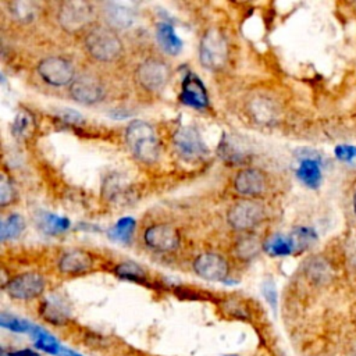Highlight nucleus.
<instances>
[{
    "label": "nucleus",
    "mask_w": 356,
    "mask_h": 356,
    "mask_svg": "<svg viewBox=\"0 0 356 356\" xmlns=\"http://www.w3.org/2000/svg\"><path fill=\"white\" fill-rule=\"evenodd\" d=\"M83 47L93 60L100 63L115 61L124 51L121 38L107 25L90 26L85 33Z\"/></svg>",
    "instance_id": "1"
},
{
    "label": "nucleus",
    "mask_w": 356,
    "mask_h": 356,
    "mask_svg": "<svg viewBox=\"0 0 356 356\" xmlns=\"http://www.w3.org/2000/svg\"><path fill=\"white\" fill-rule=\"evenodd\" d=\"M125 142L134 154L142 163L152 164L159 159V140L153 127L142 120H134L125 129Z\"/></svg>",
    "instance_id": "2"
},
{
    "label": "nucleus",
    "mask_w": 356,
    "mask_h": 356,
    "mask_svg": "<svg viewBox=\"0 0 356 356\" xmlns=\"http://www.w3.org/2000/svg\"><path fill=\"white\" fill-rule=\"evenodd\" d=\"M229 57V44L224 32L218 28L204 31L199 43V61L209 71H221Z\"/></svg>",
    "instance_id": "3"
},
{
    "label": "nucleus",
    "mask_w": 356,
    "mask_h": 356,
    "mask_svg": "<svg viewBox=\"0 0 356 356\" xmlns=\"http://www.w3.org/2000/svg\"><path fill=\"white\" fill-rule=\"evenodd\" d=\"M266 218L264 206L254 199H241L227 211V222L235 231L249 232L257 228Z\"/></svg>",
    "instance_id": "4"
},
{
    "label": "nucleus",
    "mask_w": 356,
    "mask_h": 356,
    "mask_svg": "<svg viewBox=\"0 0 356 356\" xmlns=\"http://www.w3.org/2000/svg\"><path fill=\"white\" fill-rule=\"evenodd\" d=\"M93 7L88 1H64L58 8L57 21L64 32L79 33L90 26L93 21Z\"/></svg>",
    "instance_id": "5"
},
{
    "label": "nucleus",
    "mask_w": 356,
    "mask_h": 356,
    "mask_svg": "<svg viewBox=\"0 0 356 356\" xmlns=\"http://www.w3.org/2000/svg\"><path fill=\"white\" fill-rule=\"evenodd\" d=\"M36 71L42 81L57 88L70 86L76 76L74 64L61 56H49L42 58L36 65Z\"/></svg>",
    "instance_id": "6"
},
{
    "label": "nucleus",
    "mask_w": 356,
    "mask_h": 356,
    "mask_svg": "<svg viewBox=\"0 0 356 356\" xmlns=\"http://www.w3.org/2000/svg\"><path fill=\"white\" fill-rule=\"evenodd\" d=\"M135 78L145 90L160 92L171 78V68L160 58H147L136 67Z\"/></svg>",
    "instance_id": "7"
},
{
    "label": "nucleus",
    "mask_w": 356,
    "mask_h": 356,
    "mask_svg": "<svg viewBox=\"0 0 356 356\" xmlns=\"http://www.w3.org/2000/svg\"><path fill=\"white\" fill-rule=\"evenodd\" d=\"M46 280L36 271H28L10 278L4 284L7 295L17 300H31L44 292Z\"/></svg>",
    "instance_id": "8"
},
{
    "label": "nucleus",
    "mask_w": 356,
    "mask_h": 356,
    "mask_svg": "<svg viewBox=\"0 0 356 356\" xmlns=\"http://www.w3.org/2000/svg\"><path fill=\"white\" fill-rule=\"evenodd\" d=\"M172 145L177 153L185 160H199L207 154L206 143L195 127H181L172 136Z\"/></svg>",
    "instance_id": "9"
},
{
    "label": "nucleus",
    "mask_w": 356,
    "mask_h": 356,
    "mask_svg": "<svg viewBox=\"0 0 356 356\" xmlns=\"http://www.w3.org/2000/svg\"><path fill=\"white\" fill-rule=\"evenodd\" d=\"M70 96L79 104L92 106L103 100L106 89L102 81L89 74H81L68 86Z\"/></svg>",
    "instance_id": "10"
},
{
    "label": "nucleus",
    "mask_w": 356,
    "mask_h": 356,
    "mask_svg": "<svg viewBox=\"0 0 356 356\" xmlns=\"http://www.w3.org/2000/svg\"><path fill=\"white\" fill-rule=\"evenodd\" d=\"M234 189L245 199L257 197L267 189V174L256 167L242 168L234 177Z\"/></svg>",
    "instance_id": "11"
},
{
    "label": "nucleus",
    "mask_w": 356,
    "mask_h": 356,
    "mask_svg": "<svg viewBox=\"0 0 356 356\" xmlns=\"http://www.w3.org/2000/svg\"><path fill=\"white\" fill-rule=\"evenodd\" d=\"M143 241L147 248L154 252H172L179 246V232L170 224H153L146 228Z\"/></svg>",
    "instance_id": "12"
},
{
    "label": "nucleus",
    "mask_w": 356,
    "mask_h": 356,
    "mask_svg": "<svg viewBox=\"0 0 356 356\" xmlns=\"http://www.w3.org/2000/svg\"><path fill=\"white\" fill-rule=\"evenodd\" d=\"M193 271L206 281H224L228 277L229 266L227 260L217 253H202L193 260Z\"/></svg>",
    "instance_id": "13"
},
{
    "label": "nucleus",
    "mask_w": 356,
    "mask_h": 356,
    "mask_svg": "<svg viewBox=\"0 0 356 356\" xmlns=\"http://www.w3.org/2000/svg\"><path fill=\"white\" fill-rule=\"evenodd\" d=\"M179 100L185 106L203 110L209 107V95L203 82L195 74H186L182 81Z\"/></svg>",
    "instance_id": "14"
},
{
    "label": "nucleus",
    "mask_w": 356,
    "mask_h": 356,
    "mask_svg": "<svg viewBox=\"0 0 356 356\" xmlns=\"http://www.w3.org/2000/svg\"><path fill=\"white\" fill-rule=\"evenodd\" d=\"M57 267L65 275H79L93 267V256L82 249H71L61 254Z\"/></svg>",
    "instance_id": "15"
},
{
    "label": "nucleus",
    "mask_w": 356,
    "mask_h": 356,
    "mask_svg": "<svg viewBox=\"0 0 356 356\" xmlns=\"http://www.w3.org/2000/svg\"><path fill=\"white\" fill-rule=\"evenodd\" d=\"M104 25L114 29L115 32L129 28L135 21V13L127 7L117 3H107L103 7Z\"/></svg>",
    "instance_id": "16"
},
{
    "label": "nucleus",
    "mask_w": 356,
    "mask_h": 356,
    "mask_svg": "<svg viewBox=\"0 0 356 356\" xmlns=\"http://www.w3.org/2000/svg\"><path fill=\"white\" fill-rule=\"evenodd\" d=\"M40 314L50 324L63 325L68 321L71 312H70V307H68L67 302L63 298H60L57 295H53V296L46 298L42 302Z\"/></svg>",
    "instance_id": "17"
},
{
    "label": "nucleus",
    "mask_w": 356,
    "mask_h": 356,
    "mask_svg": "<svg viewBox=\"0 0 356 356\" xmlns=\"http://www.w3.org/2000/svg\"><path fill=\"white\" fill-rule=\"evenodd\" d=\"M248 111L259 124H271L277 120L278 107L264 96H256L248 103Z\"/></svg>",
    "instance_id": "18"
},
{
    "label": "nucleus",
    "mask_w": 356,
    "mask_h": 356,
    "mask_svg": "<svg viewBox=\"0 0 356 356\" xmlns=\"http://www.w3.org/2000/svg\"><path fill=\"white\" fill-rule=\"evenodd\" d=\"M156 38L160 47L171 56H177L182 50V40L177 36L174 28L167 22H160L156 26Z\"/></svg>",
    "instance_id": "19"
},
{
    "label": "nucleus",
    "mask_w": 356,
    "mask_h": 356,
    "mask_svg": "<svg viewBox=\"0 0 356 356\" xmlns=\"http://www.w3.org/2000/svg\"><path fill=\"white\" fill-rule=\"evenodd\" d=\"M261 248H263L261 241L257 236L248 234L236 241L234 246V253L238 259L243 261H249L259 256V253L261 252Z\"/></svg>",
    "instance_id": "20"
},
{
    "label": "nucleus",
    "mask_w": 356,
    "mask_h": 356,
    "mask_svg": "<svg viewBox=\"0 0 356 356\" xmlns=\"http://www.w3.org/2000/svg\"><path fill=\"white\" fill-rule=\"evenodd\" d=\"M32 337L35 339V345L36 348H39L40 350H44L50 355H57V356H61L64 348L58 343V341L51 335L49 334L47 331L39 328L35 325L33 331H32Z\"/></svg>",
    "instance_id": "21"
},
{
    "label": "nucleus",
    "mask_w": 356,
    "mask_h": 356,
    "mask_svg": "<svg viewBox=\"0 0 356 356\" xmlns=\"http://www.w3.org/2000/svg\"><path fill=\"white\" fill-rule=\"evenodd\" d=\"M25 228V220L22 216L14 213L7 216L3 222H1V231H0V238L1 241H8V239H15L21 235V232Z\"/></svg>",
    "instance_id": "22"
},
{
    "label": "nucleus",
    "mask_w": 356,
    "mask_h": 356,
    "mask_svg": "<svg viewBox=\"0 0 356 356\" xmlns=\"http://www.w3.org/2000/svg\"><path fill=\"white\" fill-rule=\"evenodd\" d=\"M8 13L13 15L14 19L22 24L31 22L36 17V4L31 1H11L7 4Z\"/></svg>",
    "instance_id": "23"
},
{
    "label": "nucleus",
    "mask_w": 356,
    "mask_h": 356,
    "mask_svg": "<svg viewBox=\"0 0 356 356\" xmlns=\"http://www.w3.org/2000/svg\"><path fill=\"white\" fill-rule=\"evenodd\" d=\"M320 168L314 160H303L298 168V178L307 186L316 188L320 182Z\"/></svg>",
    "instance_id": "24"
},
{
    "label": "nucleus",
    "mask_w": 356,
    "mask_h": 356,
    "mask_svg": "<svg viewBox=\"0 0 356 356\" xmlns=\"http://www.w3.org/2000/svg\"><path fill=\"white\" fill-rule=\"evenodd\" d=\"M114 274L120 277L121 280L135 281V282H145L146 281V273L145 270L134 263V261H124L114 267Z\"/></svg>",
    "instance_id": "25"
},
{
    "label": "nucleus",
    "mask_w": 356,
    "mask_h": 356,
    "mask_svg": "<svg viewBox=\"0 0 356 356\" xmlns=\"http://www.w3.org/2000/svg\"><path fill=\"white\" fill-rule=\"evenodd\" d=\"M134 229H135V220L131 217H124L118 220L108 229V236L118 242H129Z\"/></svg>",
    "instance_id": "26"
},
{
    "label": "nucleus",
    "mask_w": 356,
    "mask_h": 356,
    "mask_svg": "<svg viewBox=\"0 0 356 356\" xmlns=\"http://www.w3.org/2000/svg\"><path fill=\"white\" fill-rule=\"evenodd\" d=\"M263 248L271 256H286L292 252L293 242L289 238H285L282 235H275V236L270 238L263 245Z\"/></svg>",
    "instance_id": "27"
},
{
    "label": "nucleus",
    "mask_w": 356,
    "mask_h": 356,
    "mask_svg": "<svg viewBox=\"0 0 356 356\" xmlns=\"http://www.w3.org/2000/svg\"><path fill=\"white\" fill-rule=\"evenodd\" d=\"M35 125V117L26 111V110H21L17 117L14 118V122H13V134L14 136L17 138H25L26 135H29V132L32 131Z\"/></svg>",
    "instance_id": "28"
},
{
    "label": "nucleus",
    "mask_w": 356,
    "mask_h": 356,
    "mask_svg": "<svg viewBox=\"0 0 356 356\" xmlns=\"http://www.w3.org/2000/svg\"><path fill=\"white\" fill-rule=\"evenodd\" d=\"M306 273L312 280L321 282L330 278V266L325 263V260L316 257L309 260L306 266Z\"/></svg>",
    "instance_id": "29"
},
{
    "label": "nucleus",
    "mask_w": 356,
    "mask_h": 356,
    "mask_svg": "<svg viewBox=\"0 0 356 356\" xmlns=\"http://www.w3.org/2000/svg\"><path fill=\"white\" fill-rule=\"evenodd\" d=\"M0 324L3 328H7V330H11L14 332H31L33 331L35 325H32L29 321L26 320H22V318H18L15 316H10V314H6V313H1L0 316Z\"/></svg>",
    "instance_id": "30"
},
{
    "label": "nucleus",
    "mask_w": 356,
    "mask_h": 356,
    "mask_svg": "<svg viewBox=\"0 0 356 356\" xmlns=\"http://www.w3.org/2000/svg\"><path fill=\"white\" fill-rule=\"evenodd\" d=\"M17 197V189L13 184V181L6 175L1 174L0 178V206L1 207H7L11 203H14Z\"/></svg>",
    "instance_id": "31"
},
{
    "label": "nucleus",
    "mask_w": 356,
    "mask_h": 356,
    "mask_svg": "<svg viewBox=\"0 0 356 356\" xmlns=\"http://www.w3.org/2000/svg\"><path fill=\"white\" fill-rule=\"evenodd\" d=\"M68 227H70V221L67 218H63L54 214H47L43 220V228L51 235L64 232L65 229H68Z\"/></svg>",
    "instance_id": "32"
},
{
    "label": "nucleus",
    "mask_w": 356,
    "mask_h": 356,
    "mask_svg": "<svg viewBox=\"0 0 356 356\" xmlns=\"http://www.w3.org/2000/svg\"><path fill=\"white\" fill-rule=\"evenodd\" d=\"M224 309L227 310V313H229L234 317H239V318H245L248 317V309L243 303H241L238 299H229L224 303Z\"/></svg>",
    "instance_id": "33"
},
{
    "label": "nucleus",
    "mask_w": 356,
    "mask_h": 356,
    "mask_svg": "<svg viewBox=\"0 0 356 356\" xmlns=\"http://www.w3.org/2000/svg\"><path fill=\"white\" fill-rule=\"evenodd\" d=\"M264 296H266V299L271 303V306L273 307H275V289H274V286L273 285H266L264 286Z\"/></svg>",
    "instance_id": "34"
},
{
    "label": "nucleus",
    "mask_w": 356,
    "mask_h": 356,
    "mask_svg": "<svg viewBox=\"0 0 356 356\" xmlns=\"http://www.w3.org/2000/svg\"><path fill=\"white\" fill-rule=\"evenodd\" d=\"M8 356H40V355L32 349H18V350L10 352Z\"/></svg>",
    "instance_id": "35"
},
{
    "label": "nucleus",
    "mask_w": 356,
    "mask_h": 356,
    "mask_svg": "<svg viewBox=\"0 0 356 356\" xmlns=\"http://www.w3.org/2000/svg\"><path fill=\"white\" fill-rule=\"evenodd\" d=\"M352 260H353V264L356 266V248H355V250H353V254H352Z\"/></svg>",
    "instance_id": "36"
},
{
    "label": "nucleus",
    "mask_w": 356,
    "mask_h": 356,
    "mask_svg": "<svg viewBox=\"0 0 356 356\" xmlns=\"http://www.w3.org/2000/svg\"><path fill=\"white\" fill-rule=\"evenodd\" d=\"M353 210H355V213H356V193H355V196H353Z\"/></svg>",
    "instance_id": "37"
}]
</instances>
